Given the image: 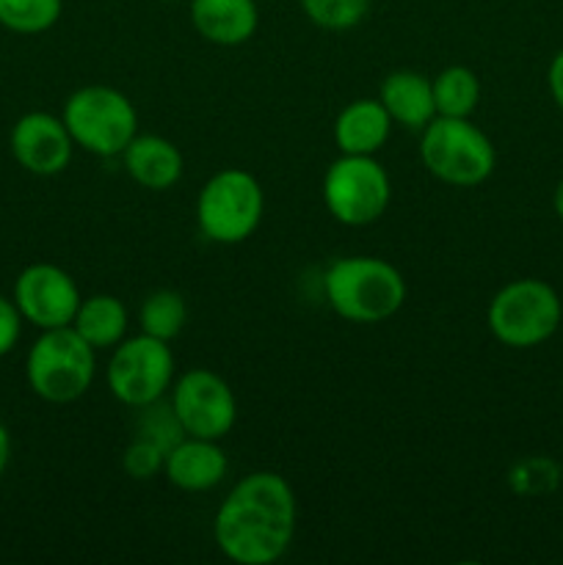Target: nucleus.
Returning <instances> with one entry per match:
<instances>
[{"mask_svg": "<svg viewBox=\"0 0 563 565\" xmlns=\"http://www.w3.org/2000/svg\"><path fill=\"white\" fill-rule=\"evenodd\" d=\"M298 502L279 472H252L232 486L213 519L215 546L237 565H270L293 544Z\"/></svg>", "mask_w": 563, "mask_h": 565, "instance_id": "nucleus-1", "label": "nucleus"}, {"mask_svg": "<svg viewBox=\"0 0 563 565\" xmlns=\"http://www.w3.org/2000/svg\"><path fill=\"white\" fill-rule=\"evenodd\" d=\"M329 307L348 323H384L401 312L406 301V279L381 257H340L323 276Z\"/></svg>", "mask_w": 563, "mask_h": 565, "instance_id": "nucleus-2", "label": "nucleus"}, {"mask_svg": "<svg viewBox=\"0 0 563 565\" xmlns=\"http://www.w3.org/2000/svg\"><path fill=\"white\" fill-rule=\"evenodd\" d=\"M28 386L42 401L64 406L92 390L97 375V351L72 326L42 331L28 351Z\"/></svg>", "mask_w": 563, "mask_h": 565, "instance_id": "nucleus-3", "label": "nucleus"}, {"mask_svg": "<svg viewBox=\"0 0 563 565\" xmlns=\"http://www.w3.org/2000/svg\"><path fill=\"white\" fill-rule=\"evenodd\" d=\"M419 158L431 177L453 188H475L495 171L491 138L469 119L434 116L419 136Z\"/></svg>", "mask_w": 563, "mask_h": 565, "instance_id": "nucleus-4", "label": "nucleus"}, {"mask_svg": "<svg viewBox=\"0 0 563 565\" xmlns=\"http://www.w3.org/2000/svg\"><path fill=\"white\" fill-rule=\"evenodd\" d=\"M265 213V193L246 169H221L196 196L199 232L219 246H237L257 232Z\"/></svg>", "mask_w": 563, "mask_h": 565, "instance_id": "nucleus-5", "label": "nucleus"}, {"mask_svg": "<svg viewBox=\"0 0 563 565\" xmlns=\"http://www.w3.org/2000/svg\"><path fill=\"white\" fill-rule=\"evenodd\" d=\"M489 331L513 351L539 348L563 320L561 296L544 279H513L495 292L489 303Z\"/></svg>", "mask_w": 563, "mask_h": 565, "instance_id": "nucleus-6", "label": "nucleus"}, {"mask_svg": "<svg viewBox=\"0 0 563 565\" xmlns=\"http://www.w3.org/2000/svg\"><path fill=\"white\" fill-rule=\"evenodd\" d=\"M61 119L75 147H83L97 158H116L138 136V114L130 97L99 83L70 94Z\"/></svg>", "mask_w": 563, "mask_h": 565, "instance_id": "nucleus-7", "label": "nucleus"}, {"mask_svg": "<svg viewBox=\"0 0 563 565\" xmlns=\"http://www.w3.org/2000/svg\"><path fill=\"white\" fill-rule=\"evenodd\" d=\"M323 202L340 224H375L392 202L390 174L375 154H340L326 169Z\"/></svg>", "mask_w": 563, "mask_h": 565, "instance_id": "nucleus-8", "label": "nucleus"}, {"mask_svg": "<svg viewBox=\"0 0 563 565\" xmlns=\"http://www.w3.org/2000/svg\"><path fill=\"white\" fill-rule=\"evenodd\" d=\"M108 390L119 403L130 408L163 401L174 379V353L163 340L149 334L125 337L110 351Z\"/></svg>", "mask_w": 563, "mask_h": 565, "instance_id": "nucleus-9", "label": "nucleus"}, {"mask_svg": "<svg viewBox=\"0 0 563 565\" xmlns=\"http://www.w3.org/2000/svg\"><path fill=\"white\" fill-rule=\"evenodd\" d=\"M171 408L185 436L221 441L237 423L232 386L208 367H193L171 386Z\"/></svg>", "mask_w": 563, "mask_h": 565, "instance_id": "nucleus-10", "label": "nucleus"}, {"mask_svg": "<svg viewBox=\"0 0 563 565\" xmlns=\"http://www.w3.org/2000/svg\"><path fill=\"white\" fill-rule=\"evenodd\" d=\"M81 301L75 279L59 265H28L14 281V303L22 320L42 331L72 326Z\"/></svg>", "mask_w": 563, "mask_h": 565, "instance_id": "nucleus-11", "label": "nucleus"}, {"mask_svg": "<svg viewBox=\"0 0 563 565\" xmlns=\"http://www.w3.org/2000/svg\"><path fill=\"white\" fill-rule=\"evenodd\" d=\"M72 141L64 119L44 110L25 114L11 130V152L17 163L36 177H55L70 166Z\"/></svg>", "mask_w": 563, "mask_h": 565, "instance_id": "nucleus-12", "label": "nucleus"}, {"mask_svg": "<svg viewBox=\"0 0 563 565\" xmlns=\"http://www.w3.org/2000/svg\"><path fill=\"white\" fill-rule=\"evenodd\" d=\"M226 452L215 439H199V436H182L169 452H166L163 478L174 489L188 494H202L215 489L226 478Z\"/></svg>", "mask_w": 563, "mask_h": 565, "instance_id": "nucleus-13", "label": "nucleus"}, {"mask_svg": "<svg viewBox=\"0 0 563 565\" xmlns=\"http://www.w3.org/2000/svg\"><path fill=\"white\" fill-rule=\"evenodd\" d=\"M191 22L199 36L219 47H237L257 33L254 0H191Z\"/></svg>", "mask_w": 563, "mask_h": 565, "instance_id": "nucleus-14", "label": "nucleus"}, {"mask_svg": "<svg viewBox=\"0 0 563 565\" xmlns=\"http://www.w3.org/2000/svg\"><path fill=\"white\" fill-rule=\"evenodd\" d=\"M379 103L390 114L392 125H401L406 130L423 132L425 125L436 116L431 77L414 70L390 72L381 83Z\"/></svg>", "mask_w": 563, "mask_h": 565, "instance_id": "nucleus-15", "label": "nucleus"}, {"mask_svg": "<svg viewBox=\"0 0 563 565\" xmlns=\"http://www.w3.org/2000/svg\"><path fill=\"white\" fill-rule=\"evenodd\" d=\"M127 174L147 191H169L180 182L182 152L163 136H136L121 152Z\"/></svg>", "mask_w": 563, "mask_h": 565, "instance_id": "nucleus-16", "label": "nucleus"}, {"mask_svg": "<svg viewBox=\"0 0 563 565\" xmlns=\"http://www.w3.org/2000/svg\"><path fill=\"white\" fill-rule=\"evenodd\" d=\"M392 119L379 99H353L337 114L334 143L340 154H375L390 141Z\"/></svg>", "mask_w": 563, "mask_h": 565, "instance_id": "nucleus-17", "label": "nucleus"}, {"mask_svg": "<svg viewBox=\"0 0 563 565\" xmlns=\"http://www.w3.org/2000/svg\"><path fill=\"white\" fill-rule=\"evenodd\" d=\"M127 323L130 315L121 298L108 296V292H97V296L83 298L77 307L72 329L94 348V351H114L121 340L127 337Z\"/></svg>", "mask_w": 563, "mask_h": 565, "instance_id": "nucleus-18", "label": "nucleus"}, {"mask_svg": "<svg viewBox=\"0 0 563 565\" xmlns=\"http://www.w3.org/2000/svg\"><path fill=\"white\" fill-rule=\"evenodd\" d=\"M431 86H434L436 116L469 119L480 103V81L469 66H445L439 75L431 77Z\"/></svg>", "mask_w": 563, "mask_h": 565, "instance_id": "nucleus-19", "label": "nucleus"}, {"mask_svg": "<svg viewBox=\"0 0 563 565\" xmlns=\"http://www.w3.org/2000/svg\"><path fill=\"white\" fill-rule=\"evenodd\" d=\"M188 323V303L177 290H155L149 292L138 309V326L141 334L155 340L171 342L182 334Z\"/></svg>", "mask_w": 563, "mask_h": 565, "instance_id": "nucleus-20", "label": "nucleus"}, {"mask_svg": "<svg viewBox=\"0 0 563 565\" xmlns=\"http://www.w3.org/2000/svg\"><path fill=\"white\" fill-rule=\"evenodd\" d=\"M64 0H0V25L33 36L44 33L61 20Z\"/></svg>", "mask_w": 563, "mask_h": 565, "instance_id": "nucleus-21", "label": "nucleus"}, {"mask_svg": "<svg viewBox=\"0 0 563 565\" xmlns=\"http://www.w3.org/2000/svg\"><path fill=\"white\" fill-rule=\"evenodd\" d=\"M557 483H561V467L546 456L522 458L508 472V486L513 494L528 497V500L550 494L557 489Z\"/></svg>", "mask_w": 563, "mask_h": 565, "instance_id": "nucleus-22", "label": "nucleus"}, {"mask_svg": "<svg viewBox=\"0 0 563 565\" xmlns=\"http://www.w3.org/2000/svg\"><path fill=\"white\" fill-rule=\"evenodd\" d=\"M301 9L323 31H348L368 17L370 0H301Z\"/></svg>", "mask_w": 563, "mask_h": 565, "instance_id": "nucleus-23", "label": "nucleus"}, {"mask_svg": "<svg viewBox=\"0 0 563 565\" xmlns=\"http://www.w3.org/2000/svg\"><path fill=\"white\" fill-rule=\"evenodd\" d=\"M136 436L141 439L155 441L158 447H163L166 452L177 445V441L185 436L180 419H177L171 403H149V406L138 408V423H136Z\"/></svg>", "mask_w": 563, "mask_h": 565, "instance_id": "nucleus-24", "label": "nucleus"}, {"mask_svg": "<svg viewBox=\"0 0 563 565\" xmlns=\"http://www.w3.org/2000/svg\"><path fill=\"white\" fill-rule=\"evenodd\" d=\"M163 467H166L163 447H158L149 439H141V436H136V439L125 447V452H121V469H125L132 480L158 478V475H163Z\"/></svg>", "mask_w": 563, "mask_h": 565, "instance_id": "nucleus-25", "label": "nucleus"}, {"mask_svg": "<svg viewBox=\"0 0 563 565\" xmlns=\"http://www.w3.org/2000/svg\"><path fill=\"white\" fill-rule=\"evenodd\" d=\"M20 331H22V315L17 309L14 301L0 296V359L6 353L14 351L17 340H20Z\"/></svg>", "mask_w": 563, "mask_h": 565, "instance_id": "nucleus-26", "label": "nucleus"}, {"mask_svg": "<svg viewBox=\"0 0 563 565\" xmlns=\"http://www.w3.org/2000/svg\"><path fill=\"white\" fill-rule=\"evenodd\" d=\"M546 88H550L557 108L563 110V50L555 53V58L550 61V70H546Z\"/></svg>", "mask_w": 563, "mask_h": 565, "instance_id": "nucleus-27", "label": "nucleus"}, {"mask_svg": "<svg viewBox=\"0 0 563 565\" xmlns=\"http://www.w3.org/2000/svg\"><path fill=\"white\" fill-rule=\"evenodd\" d=\"M9 458H11V436L6 423L0 419V478H3L6 467H9Z\"/></svg>", "mask_w": 563, "mask_h": 565, "instance_id": "nucleus-28", "label": "nucleus"}, {"mask_svg": "<svg viewBox=\"0 0 563 565\" xmlns=\"http://www.w3.org/2000/svg\"><path fill=\"white\" fill-rule=\"evenodd\" d=\"M552 204H555V215H557V218H561V224H563V180L557 182L555 196H552Z\"/></svg>", "mask_w": 563, "mask_h": 565, "instance_id": "nucleus-29", "label": "nucleus"}, {"mask_svg": "<svg viewBox=\"0 0 563 565\" xmlns=\"http://www.w3.org/2000/svg\"><path fill=\"white\" fill-rule=\"evenodd\" d=\"M166 3H182V0H166Z\"/></svg>", "mask_w": 563, "mask_h": 565, "instance_id": "nucleus-30", "label": "nucleus"}]
</instances>
